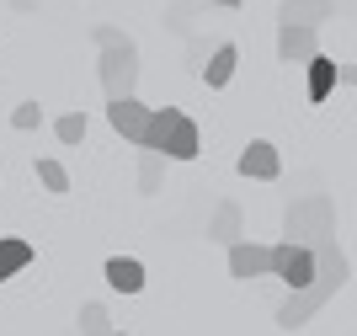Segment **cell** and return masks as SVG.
Listing matches in <instances>:
<instances>
[{
	"instance_id": "6da1fadb",
	"label": "cell",
	"mask_w": 357,
	"mask_h": 336,
	"mask_svg": "<svg viewBox=\"0 0 357 336\" xmlns=\"http://www.w3.org/2000/svg\"><path fill=\"white\" fill-rule=\"evenodd\" d=\"M314 262H320V278H314V288L288 293L283 305H278V315H272V321L283 326V331H298V326L310 321V315H320V309L331 305V293H342V288H347V278H352V267H347V251L336 246V240L314 246Z\"/></svg>"
},
{
	"instance_id": "7a4b0ae2",
	"label": "cell",
	"mask_w": 357,
	"mask_h": 336,
	"mask_svg": "<svg viewBox=\"0 0 357 336\" xmlns=\"http://www.w3.org/2000/svg\"><path fill=\"white\" fill-rule=\"evenodd\" d=\"M144 149H155L165 161H197V155H203V133H197V123L181 112V107H155V112H149Z\"/></svg>"
},
{
	"instance_id": "3957f363",
	"label": "cell",
	"mask_w": 357,
	"mask_h": 336,
	"mask_svg": "<svg viewBox=\"0 0 357 336\" xmlns=\"http://www.w3.org/2000/svg\"><path fill=\"white\" fill-rule=\"evenodd\" d=\"M283 240H294V246H326V240H336V203H331L326 192H310V198H294L283 214Z\"/></svg>"
},
{
	"instance_id": "277c9868",
	"label": "cell",
	"mask_w": 357,
	"mask_h": 336,
	"mask_svg": "<svg viewBox=\"0 0 357 336\" xmlns=\"http://www.w3.org/2000/svg\"><path fill=\"white\" fill-rule=\"evenodd\" d=\"M96 75H102L107 102H128V96H134V86H139V43H134V38H123V43L102 48Z\"/></svg>"
},
{
	"instance_id": "5b68a950",
	"label": "cell",
	"mask_w": 357,
	"mask_h": 336,
	"mask_svg": "<svg viewBox=\"0 0 357 336\" xmlns=\"http://www.w3.org/2000/svg\"><path fill=\"white\" fill-rule=\"evenodd\" d=\"M272 278L283 283L288 293H304V288H314V278H320V262H314L310 246L278 240V246H272Z\"/></svg>"
},
{
	"instance_id": "8992f818",
	"label": "cell",
	"mask_w": 357,
	"mask_h": 336,
	"mask_svg": "<svg viewBox=\"0 0 357 336\" xmlns=\"http://www.w3.org/2000/svg\"><path fill=\"white\" fill-rule=\"evenodd\" d=\"M235 171L251 176V182H278V176H283V155H278V145H272V139H251V145L240 149Z\"/></svg>"
},
{
	"instance_id": "52a82bcc",
	"label": "cell",
	"mask_w": 357,
	"mask_h": 336,
	"mask_svg": "<svg viewBox=\"0 0 357 336\" xmlns=\"http://www.w3.org/2000/svg\"><path fill=\"white\" fill-rule=\"evenodd\" d=\"M149 112L155 107H144L139 96H128V102H107V123H112V133H123L128 145L144 149V133H149Z\"/></svg>"
},
{
	"instance_id": "ba28073f",
	"label": "cell",
	"mask_w": 357,
	"mask_h": 336,
	"mask_svg": "<svg viewBox=\"0 0 357 336\" xmlns=\"http://www.w3.org/2000/svg\"><path fill=\"white\" fill-rule=\"evenodd\" d=\"M229 278H240V283L272 278V246H256V240L229 246Z\"/></svg>"
},
{
	"instance_id": "9c48e42d",
	"label": "cell",
	"mask_w": 357,
	"mask_h": 336,
	"mask_svg": "<svg viewBox=\"0 0 357 336\" xmlns=\"http://www.w3.org/2000/svg\"><path fill=\"white\" fill-rule=\"evenodd\" d=\"M320 54V32L314 27H278V59L283 64H310Z\"/></svg>"
},
{
	"instance_id": "30bf717a",
	"label": "cell",
	"mask_w": 357,
	"mask_h": 336,
	"mask_svg": "<svg viewBox=\"0 0 357 336\" xmlns=\"http://www.w3.org/2000/svg\"><path fill=\"white\" fill-rule=\"evenodd\" d=\"M331 11H336V0H283L278 27H320V22H331Z\"/></svg>"
},
{
	"instance_id": "8fae6325",
	"label": "cell",
	"mask_w": 357,
	"mask_h": 336,
	"mask_svg": "<svg viewBox=\"0 0 357 336\" xmlns=\"http://www.w3.org/2000/svg\"><path fill=\"white\" fill-rule=\"evenodd\" d=\"M102 278H107V288L112 293H144V262L139 256H112V262L102 267Z\"/></svg>"
},
{
	"instance_id": "7c38bea8",
	"label": "cell",
	"mask_w": 357,
	"mask_h": 336,
	"mask_svg": "<svg viewBox=\"0 0 357 336\" xmlns=\"http://www.w3.org/2000/svg\"><path fill=\"white\" fill-rule=\"evenodd\" d=\"M331 91H336V59L314 54L310 64H304V96H310V102H326Z\"/></svg>"
},
{
	"instance_id": "4fadbf2b",
	"label": "cell",
	"mask_w": 357,
	"mask_h": 336,
	"mask_svg": "<svg viewBox=\"0 0 357 336\" xmlns=\"http://www.w3.org/2000/svg\"><path fill=\"white\" fill-rule=\"evenodd\" d=\"M32 240H22V235H0V283H11L22 267H32Z\"/></svg>"
},
{
	"instance_id": "5bb4252c",
	"label": "cell",
	"mask_w": 357,
	"mask_h": 336,
	"mask_svg": "<svg viewBox=\"0 0 357 336\" xmlns=\"http://www.w3.org/2000/svg\"><path fill=\"white\" fill-rule=\"evenodd\" d=\"M208 240H219V246H240L245 235H240V203H219L208 219Z\"/></svg>"
},
{
	"instance_id": "9a60e30c",
	"label": "cell",
	"mask_w": 357,
	"mask_h": 336,
	"mask_svg": "<svg viewBox=\"0 0 357 336\" xmlns=\"http://www.w3.org/2000/svg\"><path fill=\"white\" fill-rule=\"evenodd\" d=\"M235 64H240V48H235V43H219V48L208 54V64H203V80H208L213 91H219V86H229Z\"/></svg>"
},
{
	"instance_id": "2e32d148",
	"label": "cell",
	"mask_w": 357,
	"mask_h": 336,
	"mask_svg": "<svg viewBox=\"0 0 357 336\" xmlns=\"http://www.w3.org/2000/svg\"><path fill=\"white\" fill-rule=\"evenodd\" d=\"M75 321H80V336H112V315H107V305H96V299H86Z\"/></svg>"
},
{
	"instance_id": "e0dca14e",
	"label": "cell",
	"mask_w": 357,
	"mask_h": 336,
	"mask_svg": "<svg viewBox=\"0 0 357 336\" xmlns=\"http://www.w3.org/2000/svg\"><path fill=\"white\" fill-rule=\"evenodd\" d=\"M160 176H165V155L139 149V192H160Z\"/></svg>"
},
{
	"instance_id": "ac0fdd59",
	"label": "cell",
	"mask_w": 357,
	"mask_h": 336,
	"mask_svg": "<svg viewBox=\"0 0 357 336\" xmlns=\"http://www.w3.org/2000/svg\"><path fill=\"white\" fill-rule=\"evenodd\" d=\"M54 133H59V145H80V139H86V112L54 117Z\"/></svg>"
},
{
	"instance_id": "d6986e66",
	"label": "cell",
	"mask_w": 357,
	"mask_h": 336,
	"mask_svg": "<svg viewBox=\"0 0 357 336\" xmlns=\"http://www.w3.org/2000/svg\"><path fill=\"white\" fill-rule=\"evenodd\" d=\"M11 129H16V133L43 129V107H38V102H16V107H11Z\"/></svg>"
},
{
	"instance_id": "ffe728a7",
	"label": "cell",
	"mask_w": 357,
	"mask_h": 336,
	"mask_svg": "<svg viewBox=\"0 0 357 336\" xmlns=\"http://www.w3.org/2000/svg\"><path fill=\"white\" fill-rule=\"evenodd\" d=\"M38 182H43L48 192H70V176H64L59 161H38Z\"/></svg>"
},
{
	"instance_id": "44dd1931",
	"label": "cell",
	"mask_w": 357,
	"mask_h": 336,
	"mask_svg": "<svg viewBox=\"0 0 357 336\" xmlns=\"http://www.w3.org/2000/svg\"><path fill=\"white\" fill-rule=\"evenodd\" d=\"M336 80H342V86H357V64H336Z\"/></svg>"
},
{
	"instance_id": "7402d4cb",
	"label": "cell",
	"mask_w": 357,
	"mask_h": 336,
	"mask_svg": "<svg viewBox=\"0 0 357 336\" xmlns=\"http://www.w3.org/2000/svg\"><path fill=\"white\" fill-rule=\"evenodd\" d=\"M203 6H224V11H235L240 0H203Z\"/></svg>"
},
{
	"instance_id": "603a6c76",
	"label": "cell",
	"mask_w": 357,
	"mask_h": 336,
	"mask_svg": "<svg viewBox=\"0 0 357 336\" xmlns=\"http://www.w3.org/2000/svg\"><path fill=\"white\" fill-rule=\"evenodd\" d=\"M112 336H128V331H112Z\"/></svg>"
}]
</instances>
